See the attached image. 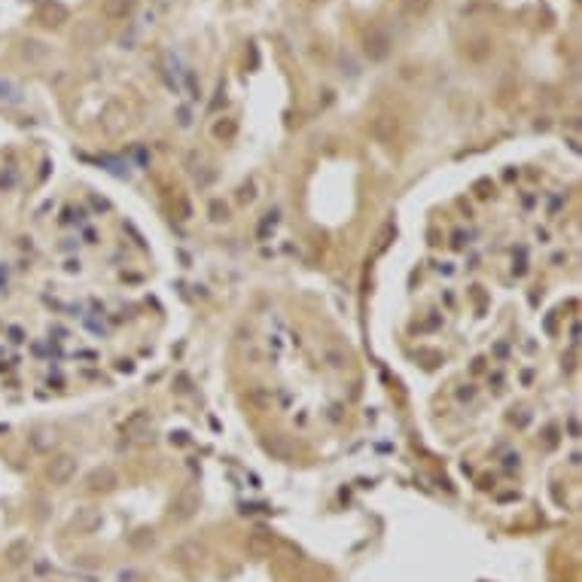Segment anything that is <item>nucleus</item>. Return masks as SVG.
I'll return each instance as SVG.
<instances>
[{"label": "nucleus", "mask_w": 582, "mask_h": 582, "mask_svg": "<svg viewBox=\"0 0 582 582\" xmlns=\"http://www.w3.org/2000/svg\"><path fill=\"white\" fill-rule=\"evenodd\" d=\"M198 506H201V497L198 491H192V488H183V491L171 500V519L174 521H189V519H196V512H198Z\"/></svg>", "instance_id": "obj_1"}, {"label": "nucleus", "mask_w": 582, "mask_h": 582, "mask_svg": "<svg viewBox=\"0 0 582 582\" xmlns=\"http://www.w3.org/2000/svg\"><path fill=\"white\" fill-rule=\"evenodd\" d=\"M122 433H125L128 439H134V442L150 439V436H153V415L146 412V409L132 412V415L125 418V424H122Z\"/></svg>", "instance_id": "obj_2"}, {"label": "nucleus", "mask_w": 582, "mask_h": 582, "mask_svg": "<svg viewBox=\"0 0 582 582\" xmlns=\"http://www.w3.org/2000/svg\"><path fill=\"white\" fill-rule=\"evenodd\" d=\"M363 52L369 55V61H384L391 55V34L381 27H369L363 37Z\"/></svg>", "instance_id": "obj_3"}, {"label": "nucleus", "mask_w": 582, "mask_h": 582, "mask_svg": "<svg viewBox=\"0 0 582 582\" xmlns=\"http://www.w3.org/2000/svg\"><path fill=\"white\" fill-rule=\"evenodd\" d=\"M46 476H49L52 485H68L73 476H77V457L73 455H58L49 460V467H46Z\"/></svg>", "instance_id": "obj_4"}, {"label": "nucleus", "mask_w": 582, "mask_h": 582, "mask_svg": "<svg viewBox=\"0 0 582 582\" xmlns=\"http://www.w3.org/2000/svg\"><path fill=\"white\" fill-rule=\"evenodd\" d=\"M116 485H119V473H116L113 467H107V464H104V467H95V469H91V473L86 476V488H89V491H95V494H98V491L107 494V491H113Z\"/></svg>", "instance_id": "obj_5"}, {"label": "nucleus", "mask_w": 582, "mask_h": 582, "mask_svg": "<svg viewBox=\"0 0 582 582\" xmlns=\"http://www.w3.org/2000/svg\"><path fill=\"white\" fill-rule=\"evenodd\" d=\"M104 27H101L98 22H80L77 25V31H73V43L77 46H86V49H91V46H101L104 43Z\"/></svg>", "instance_id": "obj_6"}, {"label": "nucleus", "mask_w": 582, "mask_h": 582, "mask_svg": "<svg viewBox=\"0 0 582 582\" xmlns=\"http://www.w3.org/2000/svg\"><path fill=\"white\" fill-rule=\"evenodd\" d=\"M205 555H208V549H205V543H198V540H183L180 546L174 549V558H177L180 564H186V567L201 564Z\"/></svg>", "instance_id": "obj_7"}, {"label": "nucleus", "mask_w": 582, "mask_h": 582, "mask_svg": "<svg viewBox=\"0 0 582 582\" xmlns=\"http://www.w3.org/2000/svg\"><path fill=\"white\" fill-rule=\"evenodd\" d=\"M396 132H400V122H396L393 116H387V113H384V116H375L372 125H369V134H372L375 141H381V144L393 141Z\"/></svg>", "instance_id": "obj_8"}, {"label": "nucleus", "mask_w": 582, "mask_h": 582, "mask_svg": "<svg viewBox=\"0 0 582 582\" xmlns=\"http://www.w3.org/2000/svg\"><path fill=\"white\" fill-rule=\"evenodd\" d=\"M27 442H31V448L37 451V455H52V448L58 445V433L49 430V427H37L31 436H27Z\"/></svg>", "instance_id": "obj_9"}, {"label": "nucleus", "mask_w": 582, "mask_h": 582, "mask_svg": "<svg viewBox=\"0 0 582 582\" xmlns=\"http://www.w3.org/2000/svg\"><path fill=\"white\" fill-rule=\"evenodd\" d=\"M73 528H77L80 533L98 531L101 528V512L95 510V506H82V510H77V515H73Z\"/></svg>", "instance_id": "obj_10"}, {"label": "nucleus", "mask_w": 582, "mask_h": 582, "mask_svg": "<svg viewBox=\"0 0 582 582\" xmlns=\"http://www.w3.org/2000/svg\"><path fill=\"white\" fill-rule=\"evenodd\" d=\"M37 15H40V22L46 27H58V25L68 22V9H64L61 4H40Z\"/></svg>", "instance_id": "obj_11"}, {"label": "nucleus", "mask_w": 582, "mask_h": 582, "mask_svg": "<svg viewBox=\"0 0 582 582\" xmlns=\"http://www.w3.org/2000/svg\"><path fill=\"white\" fill-rule=\"evenodd\" d=\"M4 558H6V564H9V567H22L25 561L31 558V543H27V540H13V543L6 546Z\"/></svg>", "instance_id": "obj_12"}, {"label": "nucleus", "mask_w": 582, "mask_h": 582, "mask_svg": "<svg viewBox=\"0 0 582 582\" xmlns=\"http://www.w3.org/2000/svg\"><path fill=\"white\" fill-rule=\"evenodd\" d=\"M101 13H104V18H128L134 13V0H104Z\"/></svg>", "instance_id": "obj_13"}, {"label": "nucleus", "mask_w": 582, "mask_h": 582, "mask_svg": "<svg viewBox=\"0 0 582 582\" xmlns=\"http://www.w3.org/2000/svg\"><path fill=\"white\" fill-rule=\"evenodd\" d=\"M153 543H156V531L153 528H137L134 533H128V546L137 549V552L153 549Z\"/></svg>", "instance_id": "obj_14"}, {"label": "nucleus", "mask_w": 582, "mask_h": 582, "mask_svg": "<svg viewBox=\"0 0 582 582\" xmlns=\"http://www.w3.org/2000/svg\"><path fill=\"white\" fill-rule=\"evenodd\" d=\"M247 549L253 552V555H269L272 552V537L265 531H256V533H251V540H247Z\"/></svg>", "instance_id": "obj_15"}, {"label": "nucleus", "mask_w": 582, "mask_h": 582, "mask_svg": "<svg viewBox=\"0 0 582 582\" xmlns=\"http://www.w3.org/2000/svg\"><path fill=\"white\" fill-rule=\"evenodd\" d=\"M46 43H40V40H25L22 43V55L27 61H40V58H46Z\"/></svg>", "instance_id": "obj_16"}, {"label": "nucleus", "mask_w": 582, "mask_h": 582, "mask_svg": "<svg viewBox=\"0 0 582 582\" xmlns=\"http://www.w3.org/2000/svg\"><path fill=\"white\" fill-rule=\"evenodd\" d=\"M393 235H396V226H393V223H384L381 229H378V235H375V253H384L387 244L393 241Z\"/></svg>", "instance_id": "obj_17"}, {"label": "nucleus", "mask_w": 582, "mask_h": 582, "mask_svg": "<svg viewBox=\"0 0 582 582\" xmlns=\"http://www.w3.org/2000/svg\"><path fill=\"white\" fill-rule=\"evenodd\" d=\"M235 132H238V125L232 122V119H223V122L214 125V137H220V141H232Z\"/></svg>", "instance_id": "obj_18"}, {"label": "nucleus", "mask_w": 582, "mask_h": 582, "mask_svg": "<svg viewBox=\"0 0 582 582\" xmlns=\"http://www.w3.org/2000/svg\"><path fill=\"white\" fill-rule=\"evenodd\" d=\"M403 4H405V9H409L412 15H424L430 9L433 0H403Z\"/></svg>", "instance_id": "obj_19"}, {"label": "nucleus", "mask_w": 582, "mask_h": 582, "mask_svg": "<svg viewBox=\"0 0 582 582\" xmlns=\"http://www.w3.org/2000/svg\"><path fill=\"white\" fill-rule=\"evenodd\" d=\"M210 217H214V220H226V217H229V208L223 205V201H214V205H210Z\"/></svg>", "instance_id": "obj_20"}, {"label": "nucleus", "mask_w": 582, "mask_h": 582, "mask_svg": "<svg viewBox=\"0 0 582 582\" xmlns=\"http://www.w3.org/2000/svg\"><path fill=\"white\" fill-rule=\"evenodd\" d=\"M15 95V86L9 80H0V101H9Z\"/></svg>", "instance_id": "obj_21"}]
</instances>
